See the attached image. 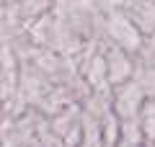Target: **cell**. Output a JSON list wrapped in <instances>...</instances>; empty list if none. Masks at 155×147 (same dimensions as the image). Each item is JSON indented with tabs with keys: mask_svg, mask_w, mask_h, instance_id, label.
<instances>
[{
	"mask_svg": "<svg viewBox=\"0 0 155 147\" xmlns=\"http://www.w3.org/2000/svg\"><path fill=\"white\" fill-rule=\"evenodd\" d=\"M104 31L106 39L116 47H122L124 52H129L132 57H137L145 47V36L137 26L132 23V18L122 11V8H114V11L104 13Z\"/></svg>",
	"mask_w": 155,
	"mask_h": 147,
	"instance_id": "6da1fadb",
	"label": "cell"
},
{
	"mask_svg": "<svg viewBox=\"0 0 155 147\" xmlns=\"http://www.w3.org/2000/svg\"><path fill=\"white\" fill-rule=\"evenodd\" d=\"M80 147H104V126L101 119L83 111V145Z\"/></svg>",
	"mask_w": 155,
	"mask_h": 147,
	"instance_id": "8992f818",
	"label": "cell"
},
{
	"mask_svg": "<svg viewBox=\"0 0 155 147\" xmlns=\"http://www.w3.org/2000/svg\"><path fill=\"white\" fill-rule=\"evenodd\" d=\"M140 126L145 132V142H155V101H145L140 111Z\"/></svg>",
	"mask_w": 155,
	"mask_h": 147,
	"instance_id": "52a82bcc",
	"label": "cell"
},
{
	"mask_svg": "<svg viewBox=\"0 0 155 147\" xmlns=\"http://www.w3.org/2000/svg\"><path fill=\"white\" fill-rule=\"evenodd\" d=\"M106 41H109V39H106ZM80 75H83V80L91 85V90H96V93H114V88H111V83H109L104 47H101L96 54H91L85 62H80Z\"/></svg>",
	"mask_w": 155,
	"mask_h": 147,
	"instance_id": "277c9868",
	"label": "cell"
},
{
	"mask_svg": "<svg viewBox=\"0 0 155 147\" xmlns=\"http://www.w3.org/2000/svg\"><path fill=\"white\" fill-rule=\"evenodd\" d=\"M145 47H147V49H150V52H153V54H155V31H153V34H150V36H147V39H145Z\"/></svg>",
	"mask_w": 155,
	"mask_h": 147,
	"instance_id": "ba28073f",
	"label": "cell"
},
{
	"mask_svg": "<svg viewBox=\"0 0 155 147\" xmlns=\"http://www.w3.org/2000/svg\"><path fill=\"white\" fill-rule=\"evenodd\" d=\"M104 54H106V70H109V83L111 88L129 83L134 77V57L129 52H124L122 47L106 41L104 44Z\"/></svg>",
	"mask_w": 155,
	"mask_h": 147,
	"instance_id": "3957f363",
	"label": "cell"
},
{
	"mask_svg": "<svg viewBox=\"0 0 155 147\" xmlns=\"http://www.w3.org/2000/svg\"><path fill=\"white\" fill-rule=\"evenodd\" d=\"M122 11L132 18V23L142 31L145 39L155 31V3L153 0H124Z\"/></svg>",
	"mask_w": 155,
	"mask_h": 147,
	"instance_id": "5b68a950",
	"label": "cell"
},
{
	"mask_svg": "<svg viewBox=\"0 0 155 147\" xmlns=\"http://www.w3.org/2000/svg\"><path fill=\"white\" fill-rule=\"evenodd\" d=\"M145 101H147V96H145V90L140 88L137 80L122 83V85L114 88V114L122 121L137 119L142 106H145Z\"/></svg>",
	"mask_w": 155,
	"mask_h": 147,
	"instance_id": "7a4b0ae2",
	"label": "cell"
}]
</instances>
